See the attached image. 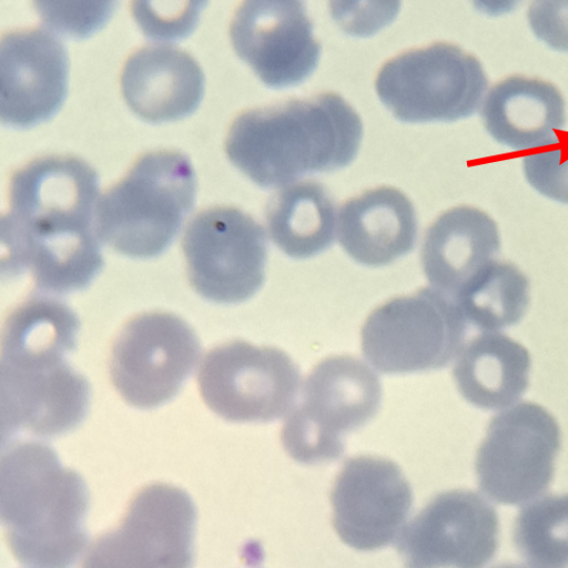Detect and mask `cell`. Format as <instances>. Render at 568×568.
Listing matches in <instances>:
<instances>
[{
	"label": "cell",
	"mask_w": 568,
	"mask_h": 568,
	"mask_svg": "<svg viewBox=\"0 0 568 568\" xmlns=\"http://www.w3.org/2000/svg\"><path fill=\"white\" fill-rule=\"evenodd\" d=\"M466 329L450 297L434 287L423 288L371 313L362 328V351L385 374L440 369L458 355Z\"/></svg>",
	"instance_id": "cell-7"
},
{
	"label": "cell",
	"mask_w": 568,
	"mask_h": 568,
	"mask_svg": "<svg viewBox=\"0 0 568 568\" xmlns=\"http://www.w3.org/2000/svg\"><path fill=\"white\" fill-rule=\"evenodd\" d=\"M530 354L513 338L484 332L456 356L453 376L462 396L485 410L515 405L529 385Z\"/></svg>",
	"instance_id": "cell-22"
},
{
	"label": "cell",
	"mask_w": 568,
	"mask_h": 568,
	"mask_svg": "<svg viewBox=\"0 0 568 568\" xmlns=\"http://www.w3.org/2000/svg\"><path fill=\"white\" fill-rule=\"evenodd\" d=\"M42 22L72 39H85L102 29L119 0H32Z\"/></svg>",
	"instance_id": "cell-27"
},
{
	"label": "cell",
	"mask_w": 568,
	"mask_h": 568,
	"mask_svg": "<svg viewBox=\"0 0 568 568\" xmlns=\"http://www.w3.org/2000/svg\"><path fill=\"white\" fill-rule=\"evenodd\" d=\"M200 354L197 335L181 317L144 313L130 320L113 343L111 381L129 405L154 408L181 390Z\"/></svg>",
	"instance_id": "cell-12"
},
{
	"label": "cell",
	"mask_w": 568,
	"mask_h": 568,
	"mask_svg": "<svg viewBox=\"0 0 568 568\" xmlns=\"http://www.w3.org/2000/svg\"><path fill=\"white\" fill-rule=\"evenodd\" d=\"M182 248L192 287L209 301L244 302L264 282V230L239 209L215 206L197 213L185 229Z\"/></svg>",
	"instance_id": "cell-11"
},
{
	"label": "cell",
	"mask_w": 568,
	"mask_h": 568,
	"mask_svg": "<svg viewBox=\"0 0 568 568\" xmlns=\"http://www.w3.org/2000/svg\"><path fill=\"white\" fill-rule=\"evenodd\" d=\"M99 178L73 156H47L17 171L1 217V272L30 273L39 291L67 294L103 267L97 224Z\"/></svg>",
	"instance_id": "cell-1"
},
{
	"label": "cell",
	"mask_w": 568,
	"mask_h": 568,
	"mask_svg": "<svg viewBox=\"0 0 568 568\" xmlns=\"http://www.w3.org/2000/svg\"><path fill=\"white\" fill-rule=\"evenodd\" d=\"M207 1L132 0V14L146 38L175 41L193 32Z\"/></svg>",
	"instance_id": "cell-26"
},
{
	"label": "cell",
	"mask_w": 568,
	"mask_h": 568,
	"mask_svg": "<svg viewBox=\"0 0 568 568\" xmlns=\"http://www.w3.org/2000/svg\"><path fill=\"white\" fill-rule=\"evenodd\" d=\"M467 324L484 332L516 325L529 304V281L513 263L493 261L453 298Z\"/></svg>",
	"instance_id": "cell-24"
},
{
	"label": "cell",
	"mask_w": 568,
	"mask_h": 568,
	"mask_svg": "<svg viewBox=\"0 0 568 568\" xmlns=\"http://www.w3.org/2000/svg\"><path fill=\"white\" fill-rule=\"evenodd\" d=\"M362 138L356 111L326 92L241 113L229 130L225 152L255 184L275 187L348 165Z\"/></svg>",
	"instance_id": "cell-4"
},
{
	"label": "cell",
	"mask_w": 568,
	"mask_h": 568,
	"mask_svg": "<svg viewBox=\"0 0 568 568\" xmlns=\"http://www.w3.org/2000/svg\"><path fill=\"white\" fill-rule=\"evenodd\" d=\"M337 235L345 252L366 266H383L410 252L417 216L409 199L379 186L347 201L341 209Z\"/></svg>",
	"instance_id": "cell-20"
},
{
	"label": "cell",
	"mask_w": 568,
	"mask_h": 568,
	"mask_svg": "<svg viewBox=\"0 0 568 568\" xmlns=\"http://www.w3.org/2000/svg\"><path fill=\"white\" fill-rule=\"evenodd\" d=\"M402 0H328L339 29L353 37H371L394 21Z\"/></svg>",
	"instance_id": "cell-28"
},
{
	"label": "cell",
	"mask_w": 568,
	"mask_h": 568,
	"mask_svg": "<svg viewBox=\"0 0 568 568\" xmlns=\"http://www.w3.org/2000/svg\"><path fill=\"white\" fill-rule=\"evenodd\" d=\"M499 521L479 494L455 489L433 498L397 537L406 567L479 568L495 556Z\"/></svg>",
	"instance_id": "cell-14"
},
{
	"label": "cell",
	"mask_w": 568,
	"mask_h": 568,
	"mask_svg": "<svg viewBox=\"0 0 568 568\" xmlns=\"http://www.w3.org/2000/svg\"><path fill=\"white\" fill-rule=\"evenodd\" d=\"M90 491L55 450L38 440L1 445L0 518L7 544L26 567L73 566L85 549Z\"/></svg>",
	"instance_id": "cell-3"
},
{
	"label": "cell",
	"mask_w": 568,
	"mask_h": 568,
	"mask_svg": "<svg viewBox=\"0 0 568 568\" xmlns=\"http://www.w3.org/2000/svg\"><path fill=\"white\" fill-rule=\"evenodd\" d=\"M523 0H473L476 10L490 16L499 17L514 11Z\"/></svg>",
	"instance_id": "cell-31"
},
{
	"label": "cell",
	"mask_w": 568,
	"mask_h": 568,
	"mask_svg": "<svg viewBox=\"0 0 568 568\" xmlns=\"http://www.w3.org/2000/svg\"><path fill=\"white\" fill-rule=\"evenodd\" d=\"M196 517L195 505L183 489L146 486L131 500L120 526L95 540L83 566L191 567Z\"/></svg>",
	"instance_id": "cell-13"
},
{
	"label": "cell",
	"mask_w": 568,
	"mask_h": 568,
	"mask_svg": "<svg viewBox=\"0 0 568 568\" xmlns=\"http://www.w3.org/2000/svg\"><path fill=\"white\" fill-rule=\"evenodd\" d=\"M69 60L62 43L42 29L4 34L0 44V118L30 128L52 118L68 93Z\"/></svg>",
	"instance_id": "cell-17"
},
{
	"label": "cell",
	"mask_w": 568,
	"mask_h": 568,
	"mask_svg": "<svg viewBox=\"0 0 568 568\" xmlns=\"http://www.w3.org/2000/svg\"><path fill=\"white\" fill-rule=\"evenodd\" d=\"M79 329L75 312L45 295L28 298L8 316L1 334V445L21 435L49 439L84 422L91 386L67 361Z\"/></svg>",
	"instance_id": "cell-2"
},
{
	"label": "cell",
	"mask_w": 568,
	"mask_h": 568,
	"mask_svg": "<svg viewBox=\"0 0 568 568\" xmlns=\"http://www.w3.org/2000/svg\"><path fill=\"white\" fill-rule=\"evenodd\" d=\"M121 89L142 120L162 123L183 119L200 105L204 75L195 59L170 45H150L132 54L122 71Z\"/></svg>",
	"instance_id": "cell-18"
},
{
	"label": "cell",
	"mask_w": 568,
	"mask_h": 568,
	"mask_svg": "<svg viewBox=\"0 0 568 568\" xmlns=\"http://www.w3.org/2000/svg\"><path fill=\"white\" fill-rule=\"evenodd\" d=\"M499 252L496 222L479 209L462 205L444 212L428 227L422 263L432 287L453 300Z\"/></svg>",
	"instance_id": "cell-19"
},
{
	"label": "cell",
	"mask_w": 568,
	"mask_h": 568,
	"mask_svg": "<svg viewBox=\"0 0 568 568\" xmlns=\"http://www.w3.org/2000/svg\"><path fill=\"white\" fill-rule=\"evenodd\" d=\"M265 220L274 244L293 258L317 255L334 241L335 205L316 182L292 184L275 193L266 205Z\"/></svg>",
	"instance_id": "cell-23"
},
{
	"label": "cell",
	"mask_w": 568,
	"mask_h": 568,
	"mask_svg": "<svg viewBox=\"0 0 568 568\" xmlns=\"http://www.w3.org/2000/svg\"><path fill=\"white\" fill-rule=\"evenodd\" d=\"M197 382L203 402L220 417L267 423L290 413L301 374L283 351L236 339L206 354Z\"/></svg>",
	"instance_id": "cell-10"
},
{
	"label": "cell",
	"mask_w": 568,
	"mask_h": 568,
	"mask_svg": "<svg viewBox=\"0 0 568 568\" xmlns=\"http://www.w3.org/2000/svg\"><path fill=\"white\" fill-rule=\"evenodd\" d=\"M527 18L539 40L552 50L568 52V0H531Z\"/></svg>",
	"instance_id": "cell-30"
},
{
	"label": "cell",
	"mask_w": 568,
	"mask_h": 568,
	"mask_svg": "<svg viewBox=\"0 0 568 568\" xmlns=\"http://www.w3.org/2000/svg\"><path fill=\"white\" fill-rule=\"evenodd\" d=\"M481 119L494 140L514 150L556 144L566 123L565 101L548 81L511 75L490 89Z\"/></svg>",
	"instance_id": "cell-21"
},
{
	"label": "cell",
	"mask_w": 568,
	"mask_h": 568,
	"mask_svg": "<svg viewBox=\"0 0 568 568\" xmlns=\"http://www.w3.org/2000/svg\"><path fill=\"white\" fill-rule=\"evenodd\" d=\"M333 525L344 544L372 551L390 545L413 504L409 483L386 458L356 456L344 464L331 493Z\"/></svg>",
	"instance_id": "cell-16"
},
{
	"label": "cell",
	"mask_w": 568,
	"mask_h": 568,
	"mask_svg": "<svg viewBox=\"0 0 568 568\" xmlns=\"http://www.w3.org/2000/svg\"><path fill=\"white\" fill-rule=\"evenodd\" d=\"M479 60L457 45L437 42L387 61L375 87L403 122H452L473 115L487 89Z\"/></svg>",
	"instance_id": "cell-8"
},
{
	"label": "cell",
	"mask_w": 568,
	"mask_h": 568,
	"mask_svg": "<svg viewBox=\"0 0 568 568\" xmlns=\"http://www.w3.org/2000/svg\"><path fill=\"white\" fill-rule=\"evenodd\" d=\"M513 538L528 566L568 567V493L525 504L515 519Z\"/></svg>",
	"instance_id": "cell-25"
},
{
	"label": "cell",
	"mask_w": 568,
	"mask_h": 568,
	"mask_svg": "<svg viewBox=\"0 0 568 568\" xmlns=\"http://www.w3.org/2000/svg\"><path fill=\"white\" fill-rule=\"evenodd\" d=\"M560 428L542 406L525 402L494 416L475 458L481 493L491 501L525 505L549 487Z\"/></svg>",
	"instance_id": "cell-9"
},
{
	"label": "cell",
	"mask_w": 568,
	"mask_h": 568,
	"mask_svg": "<svg viewBox=\"0 0 568 568\" xmlns=\"http://www.w3.org/2000/svg\"><path fill=\"white\" fill-rule=\"evenodd\" d=\"M230 38L236 54L273 89L302 83L321 55L302 0H243Z\"/></svg>",
	"instance_id": "cell-15"
},
{
	"label": "cell",
	"mask_w": 568,
	"mask_h": 568,
	"mask_svg": "<svg viewBox=\"0 0 568 568\" xmlns=\"http://www.w3.org/2000/svg\"><path fill=\"white\" fill-rule=\"evenodd\" d=\"M195 193L196 179L184 154L148 153L99 201V235L123 255L154 257L174 241Z\"/></svg>",
	"instance_id": "cell-5"
},
{
	"label": "cell",
	"mask_w": 568,
	"mask_h": 568,
	"mask_svg": "<svg viewBox=\"0 0 568 568\" xmlns=\"http://www.w3.org/2000/svg\"><path fill=\"white\" fill-rule=\"evenodd\" d=\"M381 402V381L371 367L352 356L327 357L313 368L285 419L284 449L307 465L338 459L346 434L369 422Z\"/></svg>",
	"instance_id": "cell-6"
},
{
	"label": "cell",
	"mask_w": 568,
	"mask_h": 568,
	"mask_svg": "<svg viewBox=\"0 0 568 568\" xmlns=\"http://www.w3.org/2000/svg\"><path fill=\"white\" fill-rule=\"evenodd\" d=\"M528 183L540 194L568 204V148L561 146L526 156L523 161Z\"/></svg>",
	"instance_id": "cell-29"
}]
</instances>
